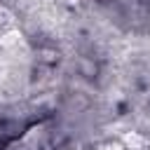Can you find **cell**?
<instances>
[{"mask_svg": "<svg viewBox=\"0 0 150 150\" xmlns=\"http://www.w3.org/2000/svg\"><path fill=\"white\" fill-rule=\"evenodd\" d=\"M101 150H124V148H122L120 143H108V145H103Z\"/></svg>", "mask_w": 150, "mask_h": 150, "instance_id": "6da1fadb", "label": "cell"}]
</instances>
